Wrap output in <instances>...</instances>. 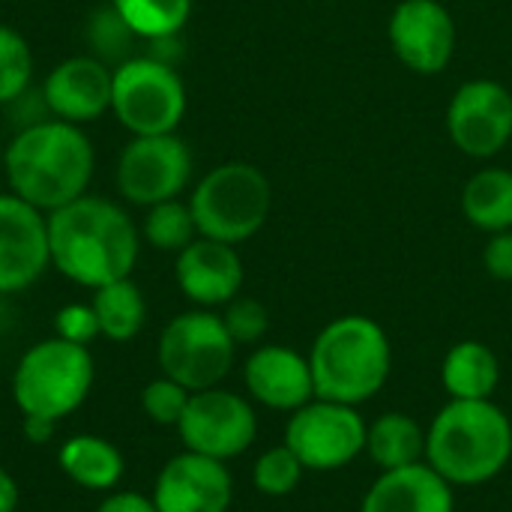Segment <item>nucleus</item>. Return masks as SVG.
<instances>
[{
    "mask_svg": "<svg viewBox=\"0 0 512 512\" xmlns=\"http://www.w3.org/2000/svg\"><path fill=\"white\" fill-rule=\"evenodd\" d=\"M21 504V489L15 483V477L0 468V512H15Z\"/></svg>",
    "mask_w": 512,
    "mask_h": 512,
    "instance_id": "36",
    "label": "nucleus"
},
{
    "mask_svg": "<svg viewBox=\"0 0 512 512\" xmlns=\"http://www.w3.org/2000/svg\"><path fill=\"white\" fill-rule=\"evenodd\" d=\"M453 144L474 159H492L512 141V93L492 78L465 81L447 108Z\"/></svg>",
    "mask_w": 512,
    "mask_h": 512,
    "instance_id": "12",
    "label": "nucleus"
},
{
    "mask_svg": "<svg viewBox=\"0 0 512 512\" xmlns=\"http://www.w3.org/2000/svg\"><path fill=\"white\" fill-rule=\"evenodd\" d=\"M48 267V216L18 195L0 192V294L27 291Z\"/></svg>",
    "mask_w": 512,
    "mask_h": 512,
    "instance_id": "14",
    "label": "nucleus"
},
{
    "mask_svg": "<svg viewBox=\"0 0 512 512\" xmlns=\"http://www.w3.org/2000/svg\"><path fill=\"white\" fill-rule=\"evenodd\" d=\"M465 219L489 234L512 228V171L483 168L462 189Z\"/></svg>",
    "mask_w": 512,
    "mask_h": 512,
    "instance_id": "23",
    "label": "nucleus"
},
{
    "mask_svg": "<svg viewBox=\"0 0 512 512\" xmlns=\"http://www.w3.org/2000/svg\"><path fill=\"white\" fill-rule=\"evenodd\" d=\"M453 486L426 462L396 471H381V477L366 492L360 512H453Z\"/></svg>",
    "mask_w": 512,
    "mask_h": 512,
    "instance_id": "19",
    "label": "nucleus"
},
{
    "mask_svg": "<svg viewBox=\"0 0 512 512\" xmlns=\"http://www.w3.org/2000/svg\"><path fill=\"white\" fill-rule=\"evenodd\" d=\"M111 78L114 69L93 54H78L60 60L42 87L45 111L66 123H90L111 111Z\"/></svg>",
    "mask_w": 512,
    "mask_h": 512,
    "instance_id": "16",
    "label": "nucleus"
},
{
    "mask_svg": "<svg viewBox=\"0 0 512 512\" xmlns=\"http://www.w3.org/2000/svg\"><path fill=\"white\" fill-rule=\"evenodd\" d=\"M512 459V420L492 399H450L426 432V465L450 486H483Z\"/></svg>",
    "mask_w": 512,
    "mask_h": 512,
    "instance_id": "3",
    "label": "nucleus"
},
{
    "mask_svg": "<svg viewBox=\"0 0 512 512\" xmlns=\"http://www.w3.org/2000/svg\"><path fill=\"white\" fill-rule=\"evenodd\" d=\"M93 312L99 333L111 342H129L141 333L147 321V303L132 279H117L93 291Z\"/></svg>",
    "mask_w": 512,
    "mask_h": 512,
    "instance_id": "24",
    "label": "nucleus"
},
{
    "mask_svg": "<svg viewBox=\"0 0 512 512\" xmlns=\"http://www.w3.org/2000/svg\"><path fill=\"white\" fill-rule=\"evenodd\" d=\"M309 366L318 399L357 408L384 390L393 372V348L378 321L345 315L318 333Z\"/></svg>",
    "mask_w": 512,
    "mask_h": 512,
    "instance_id": "4",
    "label": "nucleus"
},
{
    "mask_svg": "<svg viewBox=\"0 0 512 512\" xmlns=\"http://www.w3.org/2000/svg\"><path fill=\"white\" fill-rule=\"evenodd\" d=\"M243 384L255 402L273 411L294 414L315 399V378L309 357L285 345H264L249 354L243 366Z\"/></svg>",
    "mask_w": 512,
    "mask_h": 512,
    "instance_id": "18",
    "label": "nucleus"
},
{
    "mask_svg": "<svg viewBox=\"0 0 512 512\" xmlns=\"http://www.w3.org/2000/svg\"><path fill=\"white\" fill-rule=\"evenodd\" d=\"M366 453L381 471L411 468L426 459V432L408 414H381L366 435Z\"/></svg>",
    "mask_w": 512,
    "mask_h": 512,
    "instance_id": "22",
    "label": "nucleus"
},
{
    "mask_svg": "<svg viewBox=\"0 0 512 512\" xmlns=\"http://www.w3.org/2000/svg\"><path fill=\"white\" fill-rule=\"evenodd\" d=\"M237 342L222 315L192 309L165 324L156 345V360L165 378L183 384L189 393L219 387L234 366Z\"/></svg>",
    "mask_w": 512,
    "mask_h": 512,
    "instance_id": "7",
    "label": "nucleus"
},
{
    "mask_svg": "<svg viewBox=\"0 0 512 512\" xmlns=\"http://www.w3.org/2000/svg\"><path fill=\"white\" fill-rule=\"evenodd\" d=\"M54 333L66 342H75V345H90L99 333V321H96V312L90 303H69L63 306L57 315H54Z\"/></svg>",
    "mask_w": 512,
    "mask_h": 512,
    "instance_id": "32",
    "label": "nucleus"
},
{
    "mask_svg": "<svg viewBox=\"0 0 512 512\" xmlns=\"http://www.w3.org/2000/svg\"><path fill=\"white\" fill-rule=\"evenodd\" d=\"M189 207L198 237L240 246L264 228L273 210V186L252 162H222L192 189Z\"/></svg>",
    "mask_w": 512,
    "mask_h": 512,
    "instance_id": "5",
    "label": "nucleus"
},
{
    "mask_svg": "<svg viewBox=\"0 0 512 512\" xmlns=\"http://www.w3.org/2000/svg\"><path fill=\"white\" fill-rule=\"evenodd\" d=\"M303 471L306 468L300 465V459L285 444H279V447H270L267 453L258 456L255 471H252V483L267 498H285L300 486Z\"/></svg>",
    "mask_w": 512,
    "mask_h": 512,
    "instance_id": "29",
    "label": "nucleus"
},
{
    "mask_svg": "<svg viewBox=\"0 0 512 512\" xmlns=\"http://www.w3.org/2000/svg\"><path fill=\"white\" fill-rule=\"evenodd\" d=\"M96 153L81 126L48 117L21 126L3 153L9 192L45 216L87 195Z\"/></svg>",
    "mask_w": 512,
    "mask_h": 512,
    "instance_id": "2",
    "label": "nucleus"
},
{
    "mask_svg": "<svg viewBox=\"0 0 512 512\" xmlns=\"http://www.w3.org/2000/svg\"><path fill=\"white\" fill-rule=\"evenodd\" d=\"M60 471L81 489L108 492L120 483L126 465L120 450L99 435H75L57 450Z\"/></svg>",
    "mask_w": 512,
    "mask_h": 512,
    "instance_id": "21",
    "label": "nucleus"
},
{
    "mask_svg": "<svg viewBox=\"0 0 512 512\" xmlns=\"http://www.w3.org/2000/svg\"><path fill=\"white\" fill-rule=\"evenodd\" d=\"M393 54L417 75H438L456 51V21L441 0H402L387 24Z\"/></svg>",
    "mask_w": 512,
    "mask_h": 512,
    "instance_id": "13",
    "label": "nucleus"
},
{
    "mask_svg": "<svg viewBox=\"0 0 512 512\" xmlns=\"http://www.w3.org/2000/svg\"><path fill=\"white\" fill-rule=\"evenodd\" d=\"M48 246L51 267L60 276L96 291L132 276L141 252V231L120 204L81 195L48 213Z\"/></svg>",
    "mask_w": 512,
    "mask_h": 512,
    "instance_id": "1",
    "label": "nucleus"
},
{
    "mask_svg": "<svg viewBox=\"0 0 512 512\" xmlns=\"http://www.w3.org/2000/svg\"><path fill=\"white\" fill-rule=\"evenodd\" d=\"M30 78H33V51L27 39L15 27L0 24V105H12L18 96H24Z\"/></svg>",
    "mask_w": 512,
    "mask_h": 512,
    "instance_id": "28",
    "label": "nucleus"
},
{
    "mask_svg": "<svg viewBox=\"0 0 512 512\" xmlns=\"http://www.w3.org/2000/svg\"><path fill=\"white\" fill-rule=\"evenodd\" d=\"M93 354L60 336L42 339L18 360L12 375V399L24 417L63 420L75 414L93 387Z\"/></svg>",
    "mask_w": 512,
    "mask_h": 512,
    "instance_id": "6",
    "label": "nucleus"
},
{
    "mask_svg": "<svg viewBox=\"0 0 512 512\" xmlns=\"http://www.w3.org/2000/svg\"><path fill=\"white\" fill-rule=\"evenodd\" d=\"M138 36L132 33V27L120 18V12L114 6H102L90 15L87 27H84V42L90 48V54L102 63H123L129 60V48ZM114 69V66H111Z\"/></svg>",
    "mask_w": 512,
    "mask_h": 512,
    "instance_id": "27",
    "label": "nucleus"
},
{
    "mask_svg": "<svg viewBox=\"0 0 512 512\" xmlns=\"http://www.w3.org/2000/svg\"><path fill=\"white\" fill-rule=\"evenodd\" d=\"M369 426L354 405L312 399L297 408L285 426V447L306 471H339L366 453Z\"/></svg>",
    "mask_w": 512,
    "mask_h": 512,
    "instance_id": "9",
    "label": "nucleus"
},
{
    "mask_svg": "<svg viewBox=\"0 0 512 512\" xmlns=\"http://www.w3.org/2000/svg\"><path fill=\"white\" fill-rule=\"evenodd\" d=\"M177 285L198 309L228 306L243 288V261L237 246L210 237H195L174 264Z\"/></svg>",
    "mask_w": 512,
    "mask_h": 512,
    "instance_id": "17",
    "label": "nucleus"
},
{
    "mask_svg": "<svg viewBox=\"0 0 512 512\" xmlns=\"http://www.w3.org/2000/svg\"><path fill=\"white\" fill-rule=\"evenodd\" d=\"M150 498L159 512H228L234 480L225 462L183 450L159 471Z\"/></svg>",
    "mask_w": 512,
    "mask_h": 512,
    "instance_id": "15",
    "label": "nucleus"
},
{
    "mask_svg": "<svg viewBox=\"0 0 512 512\" xmlns=\"http://www.w3.org/2000/svg\"><path fill=\"white\" fill-rule=\"evenodd\" d=\"M117 189L138 207H153L189 186L192 153L177 132L168 135H132L117 159Z\"/></svg>",
    "mask_w": 512,
    "mask_h": 512,
    "instance_id": "10",
    "label": "nucleus"
},
{
    "mask_svg": "<svg viewBox=\"0 0 512 512\" xmlns=\"http://www.w3.org/2000/svg\"><path fill=\"white\" fill-rule=\"evenodd\" d=\"M177 435L189 453L228 462L255 444L258 417L243 396L210 387L189 396V405L177 423Z\"/></svg>",
    "mask_w": 512,
    "mask_h": 512,
    "instance_id": "11",
    "label": "nucleus"
},
{
    "mask_svg": "<svg viewBox=\"0 0 512 512\" xmlns=\"http://www.w3.org/2000/svg\"><path fill=\"white\" fill-rule=\"evenodd\" d=\"M501 381V363L495 351L477 339L453 345L441 363V384L450 399H492Z\"/></svg>",
    "mask_w": 512,
    "mask_h": 512,
    "instance_id": "20",
    "label": "nucleus"
},
{
    "mask_svg": "<svg viewBox=\"0 0 512 512\" xmlns=\"http://www.w3.org/2000/svg\"><path fill=\"white\" fill-rule=\"evenodd\" d=\"M111 111L132 135L177 132L186 114V87L168 60L129 57L114 66Z\"/></svg>",
    "mask_w": 512,
    "mask_h": 512,
    "instance_id": "8",
    "label": "nucleus"
},
{
    "mask_svg": "<svg viewBox=\"0 0 512 512\" xmlns=\"http://www.w3.org/2000/svg\"><path fill=\"white\" fill-rule=\"evenodd\" d=\"M141 234L159 252H183L198 237V225H195L192 207L180 198H171V201L147 207Z\"/></svg>",
    "mask_w": 512,
    "mask_h": 512,
    "instance_id": "26",
    "label": "nucleus"
},
{
    "mask_svg": "<svg viewBox=\"0 0 512 512\" xmlns=\"http://www.w3.org/2000/svg\"><path fill=\"white\" fill-rule=\"evenodd\" d=\"M96 512H159L153 498H144L138 492H111Z\"/></svg>",
    "mask_w": 512,
    "mask_h": 512,
    "instance_id": "34",
    "label": "nucleus"
},
{
    "mask_svg": "<svg viewBox=\"0 0 512 512\" xmlns=\"http://www.w3.org/2000/svg\"><path fill=\"white\" fill-rule=\"evenodd\" d=\"M483 267L492 279L512 282V228L492 234V240L483 249Z\"/></svg>",
    "mask_w": 512,
    "mask_h": 512,
    "instance_id": "33",
    "label": "nucleus"
},
{
    "mask_svg": "<svg viewBox=\"0 0 512 512\" xmlns=\"http://www.w3.org/2000/svg\"><path fill=\"white\" fill-rule=\"evenodd\" d=\"M189 396L192 393L183 384H177V381L162 375V378H156V381H150L144 387L141 408H144V414L156 426H174L177 429V423H180V417H183V411L189 405Z\"/></svg>",
    "mask_w": 512,
    "mask_h": 512,
    "instance_id": "30",
    "label": "nucleus"
},
{
    "mask_svg": "<svg viewBox=\"0 0 512 512\" xmlns=\"http://www.w3.org/2000/svg\"><path fill=\"white\" fill-rule=\"evenodd\" d=\"M54 429H57V423L45 420V417H24V423H21V432L30 444H48L54 438Z\"/></svg>",
    "mask_w": 512,
    "mask_h": 512,
    "instance_id": "35",
    "label": "nucleus"
},
{
    "mask_svg": "<svg viewBox=\"0 0 512 512\" xmlns=\"http://www.w3.org/2000/svg\"><path fill=\"white\" fill-rule=\"evenodd\" d=\"M231 339L237 345H255L261 342V336L270 330V315H267V306L255 297H234L228 306H225V315H222Z\"/></svg>",
    "mask_w": 512,
    "mask_h": 512,
    "instance_id": "31",
    "label": "nucleus"
},
{
    "mask_svg": "<svg viewBox=\"0 0 512 512\" xmlns=\"http://www.w3.org/2000/svg\"><path fill=\"white\" fill-rule=\"evenodd\" d=\"M111 6L138 39L150 42L174 39L192 15V0H111Z\"/></svg>",
    "mask_w": 512,
    "mask_h": 512,
    "instance_id": "25",
    "label": "nucleus"
}]
</instances>
